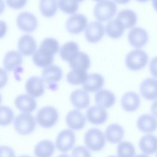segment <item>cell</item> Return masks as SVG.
<instances>
[{
  "instance_id": "cell-45",
  "label": "cell",
  "mask_w": 157,
  "mask_h": 157,
  "mask_svg": "<svg viewBox=\"0 0 157 157\" xmlns=\"http://www.w3.org/2000/svg\"><path fill=\"white\" fill-rule=\"evenodd\" d=\"M135 157H148L145 155L140 154V155H137Z\"/></svg>"
},
{
  "instance_id": "cell-29",
  "label": "cell",
  "mask_w": 157,
  "mask_h": 157,
  "mask_svg": "<svg viewBox=\"0 0 157 157\" xmlns=\"http://www.w3.org/2000/svg\"><path fill=\"white\" fill-rule=\"evenodd\" d=\"M55 150L53 143L50 140L41 141L36 146L34 154L36 157H51Z\"/></svg>"
},
{
  "instance_id": "cell-15",
  "label": "cell",
  "mask_w": 157,
  "mask_h": 157,
  "mask_svg": "<svg viewBox=\"0 0 157 157\" xmlns=\"http://www.w3.org/2000/svg\"><path fill=\"white\" fill-rule=\"evenodd\" d=\"M66 120L68 126L74 130H79L82 128L86 121L84 115L76 109L70 111L67 115Z\"/></svg>"
},
{
  "instance_id": "cell-31",
  "label": "cell",
  "mask_w": 157,
  "mask_h": 157,
  "mask_svg": "<svg viewBox=\"0 0 157 157\" xmlns=\"http://www.w3.org/2000/svg\"><path fill=\"white\" fill-rule=\"evenodd\" d=\"M78 44L76 42L70 41L66 43L61 47L59 54L64 60L68 61L75 54L79 52Z\"/></svg>"
},
{
  "instance_id": "cell-39",
  "label": "cell",
  "mask_w": 157,
  "mask_h": 157,
  "mask_svg": "<svg viewBox=\"0 0 157 157\" xmlns=\"http://www.w3.org/2000/svg\"><path fill=\"white\" fill-rule=\"evenodd\" d=\"M0 157H15L13 150L6 146H0Z\"/></svg>"
},
{
  "instance_id": "cell-46",
  "label": "cell",
  "mask_w": 157,
  "mask_h": 157,
  "mask_svg": "<svg viewBox=\"0 0 157 157\" xmlns=\"http://www.w3.org/2000/svg\"><path fill=\"white\" fill-rule=\"evenodd\" d=\"M18 157H32L30 156L27 155H22L21 156H19Z\"/></svg>"
},
{
  "instance_id": "cell-44",
  "label": "cell",
  "mask_w": 157,
  "mask_h": 157,
  "mask_svg": "<svg viewBox=\"0 0 157 157\" xmlns=\"http://www.w3.org/2000/svg\"><path fill=\"white\" fill-rule=\"evenodd\" d=\"M57 157H70L68 155L66 154H63L59 155Z\"/></svg>"
},
{
  "instance_id": "cell-20",
  "label": "cell",
  "mask_w": 157,
  "mask_h": 157,
  "mask_svg": "<svg viewBox=\"0 0 157 157\" xmlns=\"http://www.w3.org/2000/svg\"><path fill=\"white\" fill-rule=\"evenodd\" d=\"M121 106L126 111L132 112L136 110L140 104L139 96L133 92L126 93L122 97L121 100Z\"/></svg>"
},
{
  "instance_id": "cell-42",
  "label": "cell",
  "mask_w": 157,
  "mask_h": 157,
  "mask_svg": "<svg viewBox=\"0 0 157 157\" xmlns=\"http://www.w3.org/2000/svg\"><path fill=\"white\" fill-rule=\"evenodd\" d=\"M7 26L6 22L0 20V38L3 37L7 31Z\"/></svg>"
},
{
  "instance_id": "cell-43",
  "label": "cell",
  "mask_w": 157,
  "mask_h": 157,
  "mask_svg": "<svg viewBox=\"0 0 157 157\" xmlns=\"http://www.w3.org/2000/svg\"><path fill=\"white\" fill-rule=\"evenodd\" d=\"M5 7L4 2L2 0H0V14L4 10Z\"/></svg>"
},
{
  "instance_id": "cell-11",
  "label": "cell",
  "mask_w": 157,
  "mask_h": 157,
  "mask_svg": "<svg viewBox=\"0 0 157 157\" xmlns=\"http://www.w3.org/2000/svg\"><path fill=\"white\" fill-rule=\"evenodd\" d=\"M86 116L88 121L96 125L104 123L107 118V113L103 108L98 105L89 107L86 112Z\"/></svg>"
},
{
  "instance_id": "cell-16",
  "label": "cell",
  "mask_w": 157,
  "mask_h": 157,
  "mask_svg": "<svg viewBox=\"0 0 157 157\" xmlns=\"http://www.w3.org/2000/svg\"><path fill=\"white\" fill-rule=\"evenodd\" d=\"M156 80L149 78L144 80L140 86V91L142 96L146 99L152 100L157 97Z\"/></svg>"
},
{
  "instance_id": "cell-10",
  "label": "cell",
  "mask_w": 157,
  "mask_h": 157,
  "mask_svg": "<svg viewBox=\"0 0 157 157\" xmlns=\"http://www.w3.org/2000/svg\"><path fill=\"white\" fill-rule=\"evenodd\" d=\"M87 19L86 16L77 13L71 16L67 20L66 26L67 30L72 34H78L83 31L86 27Z\"/></svg>"
},
{
  "instance_id": "cell-13",
  "label": "cell",
  "mask_w": 157,
  "mask_h": 157,
  "mask_svg": "<svg viewBox=\"0 0 157 157\" xmlns=\"http://www.w3.org/2000/svg\"><path fill=\"white\" fill-rule=\"evenodd\" d=\"M25 88L27 93L35 98L41 96L44 91L43 80L37 76H33L29 78L26 82Z\"/></svg>"
},
{
  "instance_id": "cell-18",
  "label": "cell",
  "mask_w": 157,
  "mask_h": 157,
  "mask_svg": "<svg viewBox=\"0 0 157 157\" xmlns=\"http://www.w3.org/2000/svg\"><path fill=\"white\" fill-rule=\"evenodd\" d=\"M70 98L72 104L78 109H85L89 105V96L87 93L83 90H74L71 94Z\"/></svg>"
},
{
  "instance_id": "cell-36",
  "label": "cell",
  "mask_w": 157,
  "mask_h": 157,
  "mask_svg": "<svg viewBox=\"0 0 157 157\" xmlns=\"http://www.w3.org/2000/svg\"><path fill=\"white\" fill-rule=\"evenodd\" d=\"M81 1L76 0H59V6L60 9L66 13L73 14L77 11L79 3Z\"/></svg>"
},
{
  "instance_id": "cell-7",
  "label": "cell",
  "mask_w": 157,
  "mask_h": 157,
  "mask_svg": "<svg viewBox=\"0 0 157 157\" xmlns=\"http://www.w3.org/2000/svg\"><path fill=\"white\" fill-rule=\"evenodd\" d=\"M74 132L69 129L61 131L58 135L56 141L57 149L62 152H66L71 150L75 142Z\"/></svg>"
},
{
  "instance_id": "cell-40",
  "label": "cell",
  "mask_w": 157,
  "mask_h": 157,
  "mask_svg": "<svg viewBox=\"0 0 157 157\" xmlns=\"http://www.w3.org/2000/svg\"><path fill=\"white\" fill-rule=\"evenodd\" d=\"M7 4L14 9H19L23 7L26 4L27 1H6Z\"/></svg>"
},
{
  "instance_id": "cell-8",
  "label": "cell",
  "mask_w": 157,
  "mask_h": 157,
  "mask_svg": "<svg viewBox=\"0 0 157 157\" xmlns=\"http://www.w3.org/2000/svg\"><path fill=\"white\" fill-rule=\"evenodd\" d=\"M105 33V29L102 24L98 21H92L88 25L85 33L86 40L90 43L99 41Z\"/></svg>"
},
{
  "instance_id": "cell-6",
  "label": "cell",
  "mask_w": 157,
  "mask_h": 157,
  "mask_svg": "<svg viewBox=\"0 0 157 157\" xmlns=\"http://www.w3.org/2000/svg\"><path fill=\"white\" fill-rule=\"evenodd\" d=\"M16 22L21 29L27 32L34 31L38 25L37 20L35 16L28 11H23L19 13L17 17Z\"/></svg>"
},
{
  "instance_id": "cell-5",
  "label": "cell",
  "mask_w": 157,
  "mask_h": 157,
  "mask_svg": "<svg viewBox=\"0 0 157 157\" xmlns=\"http://www.w3.org/2000/svg\"><path fill=\"white\" fill-rule=\"evenodd\" d=\"M59 114L54 107L48 106L40 109L36 116V121L42 127L48 128L54 126L57 122Z\"/></svg>"
},
{
  "instance_id": "cell-47",
  "label": "cell",
  "mask_w": 157,
  "mask_h": 157,
  "mask_svg": "<svg viewBox=\"0 0 157 157\" xmlns=\"http://www.w3.org/2000/svg\"><path fill=\"white\" fill-rule=\"evenodd\" d=\"M2 101V97L1 94L0 93V104Z\"/></svg>"
},
{
  "instance_id": "cell-41",
  "label": "cell",
  "mask_w": 157,
  "mask_h": 157,
  "mask_svg": "<svg viewBox=\"0 0 157 157\" xmlns=\"http://www.w3.org/2000/svg\"><path fill=\"white\" fill-rule=\"evenodd\" d=\"M8 75L6 71L0 68V89L3 87L7 83Z\"/></svg>"
},
{
  "instance_id": "cell-24",
  "label": "cell",
  "mask_w": 157,
  "mask_h": 157,
  "mask_svg": "<svg viewBox=\"0 0 157 157\" xmlns=\"http://www.w3.org/2000/svg\"><path fill=\"white\" fill-rule=\"evenodd\" d=\"M137 126L140 130L143 132L151 133L156 128V120L153 116L143 114L139 117L137 121Z\"/></svg>"
},
{
  "instance_id": "cell-1",
  "label": "cell",
  "mask_w": 157,
  "mask_h": 157,
  "mask_svg": "<svg viewBox=\"0 0 157 157\" xmlns=\"http://www.w3.org/2000/svg\"><path fill=\"white\" fill-rule=\"evenodd\" d=\"M148 60V56L145 52L140 49H135L128 53L125 61L126 66L129 69L137 71L144 67Z\"/></svg>"
},
{
  "instance_id": "cell-38",
  "label": "cell",
  "mask_w": 157,
  "mask_h": 157,
  "mask_svg": "<svg viewBox=\"0 0 157 157\" xmlns=\"http://www.w3.org/2000/svg\"><path fill=\"white\" fill-rule=\"evenodd\" d=\"M72 157H91L89 150L83 146H77L73 149L72 152Z\"/></svg>"
},
{
  "instance_id": "cell-27",
  "label": "cell",
  "mask_w": 157,
  "mask_h": 157,
  "mask_svg": "<svg viewBox=\"0 0 157 157\" xmlns=\"http://www.w3.org/2000/svg\"><path fill=\"white\" fill-rule=\"evenodd\" d=\"M139 145L140 149L144 153H154L157 151L156 137L151 134L145 135L140 139Z\"/></svg>"
},
{
  "instance_id": "cell-21",
  "label": "cell",
  "mask_w": 157,
  "mask_h": 157,
  "mask_svg": "<svg viewBox=\"0 0 157 157\" xmlns=\"http://www.w3.org/2000/svg\"><path fill=\"white\" fill-rule=\"evenodd\" d=\"M23 59L21 54L16 51H10L5 54L3 60V66L8 71L15 70L22 64Z\"/></svg>"
},
{
  "instance_id": "cell-35",
  "label": "cell",
  "mask_w": 157,
  "mask_h": 157,
  "mask_svg": "<svg viewBox=\"0 0 157 157\" xmlns=\"http://www.w3.org/2000/svg\"><path fill=\"white\" fill-rule=\"evenodd\" d=\"M117 153L118 157H134L136 154L135 149L132 143L123 141L118 146Z\"/></svg>"
},
{
  "instance_id": "cell-37",
  "label": "cell",
  "mask_w": 157,
  "mask_h": 157,
  "mask_svg": "<svg viewBox=\"0 0 157 157\" xmlns=\"http://www.w3.org/2000/svg\"><path fill=\"white\" fill-rule=\"evenodd\" d=\"M13 111L9 107L0 106V125L6 126L10 124L13 120Z\"/></svg>"
},
{
  "instance_id": "cell-28",
  "label": "cell",
  "mask_w": 157,
  "mask_h": 157,
  "mask_svg": "<svg viewBox=\"0 0 157 157\" xmlns=\"http://www.w3.org/2000/svg\"><path fill=\"white\" fill-rule=\"evenodd\" d=\"M54 56L39 48L33 54L32 59L36 66L44 67L51 65L52 63Z\"/></svg>"
},
{
  "instance_id": "cell-33",
  "label": "cell",
  "mask_w": 157,
  "mask_h": 157,
  "mask_svg": "<svg viewBox=\"0 0 157 157\" xmlns=\"http://www.w3.org/2000/svg\"><path fill=\"white\" fill-rule=\"evenodd\" d=\"M88 75L86 71L72 70L67 75V79L71 84L79 85L84 83Z\"/></svg>"
},
{
  "instance_id": "cell-3",
  "label": "cell",
  "mask_w": 157,
  "mask_h": 157,
  "mask_svg": "<svg viewBox=\"0 0 157 157\" xmlns=\"http://www.w3.org/2000/svg\"><path fill=\"white\" fill-rule=\"evenodd\" d=\"M36 122L34 117L29 113H21L16 117L14 126L16 131L19 134L26 135L34 130Z\"/></svg>"
},
{
  "instance_id": "cell-17",
  "label": "cell",
  "mask_w": 157,
  "mask_h": 157,
  "mask_svg": "<svg viewBox=\"0 0 157 157\" xmlns=\"http://www.w3.org/2000/svg\"><path fill=\"white\" fill-rule=\"evenodd\" d=\"M15 105L20 111L29 113L33 112L36 108V103L31 96L23 94L17 96L15 100Z\"/></svg>"
},
{
  "instance_id": "cell-25",
  "label": "cell",
  "mask_w": 157,
  "mask_h": 157,
  "mask_svg": "<svg viewBox=\"0 0 157 157\" xmlns=\"http://www.w3.org/2000/svg\"><path fill=\"white\" fill-rule=\"evenodd\" d=\"M117 19L125 28H130L136 24L137 16L136 13L129 9H124L120 11L117 14Z\"/></svg>"
},
{
  "instance_id": "cell-2",
  "label": "cell",
  "mask_w": 157,
  "mask_h": 157,
  "mask_svg": "<svg viewBox=\"0 0 157 157\" xmlns=\"http://www.w3.org/2000/svg\"><path fill=\"white\" fill-rule=\"evenodd\" d=\"M117 9V5L113 1L110 0L99 1L94 6V14L99 21H106L114 16Z\"/></svg>"
},
{
  "instance_id": "cell-23",
  "label": "cell",
  "mask_w": 157,
  "mask_h": 157,
  "mask_svg": "<svg viewBox=\"0 0 157 157\" xmlns=\"http://www.w3.org/2000/svg\"><path fill=\"white\" fill-rule=\"evenodd\" d=\"M62 71L59 66L52 65L44 68L42 71L43 80L49 84L59 81L62 78Z\"/></svg>"
},
{
  "instance_id": "cell-26",
  "label": "cell",
  "mask_w": 157,
  "mask_h": 157,
  "mask_svg": "<svg viewBox=\"0 0 157 157\" xmlns=\"http://www.w3.org/2000/svg\"><path fill=\"white\" fill-rule=\"evenodd\" d=\"M124 135V131L120 125L113 124L109 125L105 132L107 140L113 144L119 143L122 140Z\"/></svg>"
},
{
  "instance_id": "cell-22",
  "label": "cell",
  "mask_w": 157,
  "mask_h": 157,
  "mask_svg": "<svg viewBox=\"0 0 157 157\" xmlns=\"http://www.w3.org/2000/svg\"><path fill=\"white\" fill-rule=\"evenodd\" d=\"M94 99L98 106L106 108L112 107L116 101L114 94L110 91L104 89L99 90L96 94Z\"/></svg>"
},
{
  "instance_id": "cell-4",
  "label": "cell",
  "mask_w": 157,
  "mask_h": 157,
  "mask_svg": "<svg viewBox=\"0 0 157 157\" xmlns=\"http://www.w3.org/2000/svg\"><path fill=\"white\" fill-rule=\"evenodd\" d=\"M84 142L90 150L98 151L104 148L106 141L103 133L100 130L96 128H92L85 134Z\"/></svg>"
},
{
  "instance_id": "cell-9",
  "label": "cell",
  "mask_w": 157,
  "mask_h": 157,
  "mask_svg": "<svg viewBox=\"0 0 157 157\" xmlns=\"http://www.w3.org/2000/svg\"><path fill=\"white\" fill-rule=\"evenodd\" d=\"M128 39L130 44L136 48H141L144 46L148 40V36L144 28L136 27L129 32Z\"/></svg>"
},
{
  "instance_id": "cell-19",
  "label": "cell",
  "mask_w": 157,
  "mask_h": 157,
  "mask_svg": "<svg viewBox=\"0 0 157 157\" xmlns=\"http://www.w3.org/2000/svg\"><path fill=\"white\" fill-rule=\"evenodd\" d=\"M104 79L102 76L97 73L88 75L83 83L84 89L89 92H95L99 90L103 86Z\"/></svg>"
},
{
  "instance_id": "cell-34",
  "label": "cell",
  "mask_w": 157,
  "mask_h": 157,
  "mask_svg": "<svg viewBox=\"0 0 157 157\" xmlns=\"http://www.w3.org/2000/svg\"><path fill=\"white\" fill-rule=\"evenodd\" d=\"M39 48L54 56L59 51V44L57 40L54 38H47L42 41Z\"/></svg>"
},
{
  "instance_id": "cell-14",
  "label": "cell",
  "mask_w": 157,
  "mask_h": 157,
  "mask_svg": "<svg viewBox=\"0 0 157 157\" xmlns=\"http://www.w3.org/2000/svg\"><path fill=\"white\" fill-rule=\"evenodd\" d=\"M68 62L70 67L73 70L86 71L90 65L89 56L82 52H78Z\"/></svg>"
},
{
  "instance_id": "cell-12",
  "label": "cell",
  "mask_w": 157,
  "mask_h": 157,
  "mask_svg": "<svg viewBox=\"0 0 157 157\" xmlns=\"http://www.w3.org/2000/svg\"><path fill=\"white\" fill-rule=\"evenodd\" d=\"M37 47L36 42L32 36L25 34L19 39L18 42V48L19 51L23 55L26 56L32 54Z\"/></svg>"
},
{
  "instance_id": "cell-48",
  "label": "cell",
  "mask_w": 157,
  "mask_h": 157,
  "mask_svg": "<svg viewBox=\"0 0 157 157\" xmlns=\"http://www.w3.org/2000/svg\"><path fill=\"white\" fill-rule=\"evenodd\" d=\"M108 157H117L114 156H109Z\"/></svg>"
},
{
  "instance_id": "cell-30",
  "label": "cell",
  "mask_w": 157,
  "mask_h": 157,
  "mask_svg": "<svg viewBox=\"0 0 157 157\" xmlns=\"http://www.w3.org/2000/svg\"><path fill=\"white\" fill-rule=\"evenodd\" d=\"M125 28L121 23L116 18L109 21L105 26L107 35L113 38H117L123 33Z\"/></svg>"
},
{
  "instance_id": "cell-32",
  "label": "cell",
  "mask_w": 157,
  "mask_h": 157,
  "mask_svg": "<svg viewBox=\"0 0 157 157\" xmlns=\"http://www.w3.org/2000/svg\"><path fill=\"white\" fill-rule=\"evenodd\" d=\"M40 9L42 15L47 17L53 16L58 8L57 0H41L39 3Z\"/></svg>"
}]
</instances>
